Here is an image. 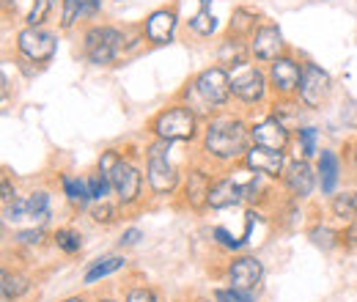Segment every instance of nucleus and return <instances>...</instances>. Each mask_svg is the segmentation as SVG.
I'll list each match as a JSON object with an SVG mask.
<instances>
[{
  "label": "nucleus",
  "instance_id": "23",
  "mask_svg": "<svg viewBox=\"0 0 357 302\" xmlns=\"http://www.w3.org/2000/svg\"><path fill=\"white\" fill-rule=\"evenodd\" d=\"M127 266H130V261H127V256H121V253L93 259L89 266H86V272H83V283H86V286H96V283H102V280H107V278L124 272Z\"/></svg>",
  "mask_w": 357,
  "mask_h": 302
},
{
  "label": "nucleus",
  "instance_id": "41",
  "mask_svg": "<svg viewBox=\"0 0 357 302\" xmlns=\"http://www.w3.org/2000/svg\"><path fill=\"white\" fill-rule=\"evenodd\" d=\"M344 163L349 165V171L357 176V137H352L349 143H347V154H344Z\"/></svg>",
  "mask_w": 357,
  "mask_h": 302
},
{
  "label": "nucleus",
  "instance_id": "25",
  "mask_svg": "<svg viewBox=\"0 0 357 302\" xmlns=\"http://www.w3.org/2000/svg\"><path fill=\"white\" fill-rule=\"evenodd\" d=\"M330 217L341 225H349L357 220V184L355 187H341L335 195L327 198Z\"/></svg>",
  "mask_w": 357,
  "mask_h": 302
},
{
  "label": "nucleus",
  "instance_id": "19",
  "mask_svg": "<svg viewBox=\"0 0 357 302\" xmlns=\"http://www.w3.org/2000/svg\"><path fill=\"white\" fill-rule=\"evenodd\" d=\"M344 157L335 149H321L316 157V173H319V190L321 195H335L344 181Z\"/></svg>",
  "mask_w": 357,
  "mask_h": 302
},
{
  "label": "nucleus",
  "instance_id": "38",
  "mask_svg": "<svg viewBox=\"0 0 357 302\" xmlns=\"http://www.w3.org/2000/svg\"><path fill=\"white\" fill-rule=\"evenodd\" d=\"M218 302H256V292H239V289H231V286H223V289H215L212 292Z\"/></svg>",
  "mask_w": 357,
  "mask_h": 302
},
{
  "label": "nucleus",
  "instance_id": "40",
  "mask_svg": "<svg viewBox=\"0 0 357 302\" xmlns=\"http://www.w3.org/2000/svg\"><path fill=\"white\" fill-rule=\"evenodd\" d=\"M20 195H17V187L11 184V176L8 173H3V179H0V204L3 206H8L11 201H17Z\"/></svg>",
  "mask_w": 357,
  "mask_h": 302
},
{
  "label": "nucleus",
  "instance_id": "46",
  "mask_svg": "<svg viewBox=\"0 0 357 302\" xmlns=\"http://www.w3.org/2000/svg\"><path fill=\"white\" fill-rule=\"evenodd\" d=\"M61 3H63V0H52V6H55V8H61Z\"/></svg>",
  "mask_w": 357,
  "mask_h": 302
},
{
  "label": "nucleus",
  "instance_id": "9",
  "mask_svg": "<svg viewBox=\"0 0 357 302\" xmlns=\"http://www.w3.org/2000/svg\"><path fill=\"white\" fill-rule=\"evenodd\" d=\"M333 93H335V80H333V75H330L324 66H319V63H313V61H305V63H303L300 91H297V102H300L305 110L316 113V110H321V107L330 105Z\"/></svg>",
  "mask_w": 357,
  "mask_h": 302
},
{
  "label": "nucleus",
  "instance_id": "6",
  "mask_svg": "<svg viewBox=\"0 0 357 302\" xmlns=\"http://www.w3.org/2000/svg\"><path fill=\"white\" fill-rule=\"evenodd\" d=\"M110 184H113V195H116L119 206L124 209V215L140 209L146 201V190H149L146 187V168H143V151L124 149V160L110 173Z\"/></svg>",
  "mask_w": 357,
  "mask_h": 302
},
{
  "label": "nucleus",
  "instance_id": "5",
  "mask_svg": "<svg viewBox=\"0 0 357 302\" xmlns=\"http://www.w3.org/2000/svg\"><path fill=\"white\" fill-rule=\"evenodd\" d=\"M231 93H234V105H239L236 110L248 116V110L253 107H267L272 102V88H269L267 66L256 63L253 58L234 66L231 69Z\"/></svg>",
  "mask_w": 357,
  "mask_h": 302
},
{
  "label": "nucleus",
  "instance_id": "35",
  "mask_svg": "<svg viewBox=\"0 0 357 302\" xmlns=\"http://www.w3.org/2000/svg\"><path fill=\"white\" fill-rule=\"evenodd\" d=\"M86 181H89V192H91V201H93V204L107 201V198L113 195V184H110V179H107V176H102L99 171L89 173V176H86Z\"/></svg>",
  "mask_w": 357,
  "mask_h": 302
},
{
  "label": "nucleus",
  "instance_id": "17",
  "mask_svg": "<svg viewBox=\"0 0 357 302\" xmlns=\"http://www.w3.org/2000/svg\"><path fill=\"white\" fill-rule=\"evenodd\" d=\"M289 163H291V154L289 151H275V149H264V146H250L248 154H245V160H242L245 168L267 176L269 181H275V184L283 181Z\"/></svg>",
  "mask_w": 357,
  "mask_h": 302
},
{
  "label": "nucleus",
  "instance_id": "4",
  "mask_svg": "<svg viewBox=\"0 0 357 302\" xmlns=\"http://www.w3.org/2000/svg\"><path fill=\"white\" fill-rule=\"evenodd\" d=\"M204 132V119L198 113H192L184 102H168L165 107H160L149 121H146V135L157 137V140H168V143H184L192 146L201 140Z\"/></svg>",
  "mask_w": 357,
  "mask_h": 302
},
{
  "label": "nucleus",
  "instance_id": "32",
  "mask_svg": "<svg viewBox=\"0 0 357 302\" xmlns=\"http://www.w3.org/2000/svg\"><path fill=\"white\" fill-rule=\"evenodd\" d=\"M187 33L195 36V39H212L218 33V17L212 11H204L198 8L190 20H187Z\"/></svg>",
  "mask_w": 357,
  "mask_h": 302
},
{
  "label": "nucleus",
  "instance_id": "34",
  "mask_svg": "<svg viewBox=\"0 0 357 302\" xmlns=\"http://www.w3.org/2000/svg\"><path fill=\"white\" fill-rule=\"evenodd\" d=\"M212 242H215L218 248L228 250V253H239V250L248 248V242H245L242 236H234L225 225H215V228H212Z\"/></svg>",
  "mask_w": 357,
  "mask_h": 302
},
{
  "label": "nucleus",
  "instance_id": "10",
  "mask_svg": "<svg viewBox=\"0 0 357 302\" xmlns=\"http://www.w3.org/2000/svg\"><path fill=\"white\" fill-rule=\"evenodd\" d=\"M143 168H146V187L151 198H160V201L176 198L184 179L181 165H176L171 157H143Z\"/></svg>",
  "mask_w": 357,
  "mask_h": 302
},
{
  "label": "nucleus",
  "instance_id": "7",
  "mask_svg": "<svg viewBox=\"0 0 357 302\" xmlns=\"http://www.w3.org/2000/svg\"><path fill=\"white\" fill-rule=\"evenodd\" d=\"M218 173H220L218 168H212V165H206V163H201V160L195 157V160L184 168L181 190H178V195H176L178 206L187 209V212H195V215L206 212V209H209V190H212Z\"/></svg>",
  "mask_w": 357,
  "mask_h": 302
},
{
  "label": "nucleus",
  "instance_id": "28",
  "mask_svg": "<svg viewBox=\"0 0 357 302\" xmlns=\"http://www.w3.org/2000/svg\"><path fill=\"white\" fill-rule=\"evenodd\" d=\"M319 127L313 124H300L294 130V149H291V157H303V160H316L319 157Z\"/></svg>",
  "mask_w": 357,
  "mask_h": 302
},
{
  "label": "nucleus",
  "instance_id": "21",
  "mask_svg": "<svg viewBox=\"0 0 357 302\" xmlns=\"http://www.w3.org/2000/svg\"><path fill=\"white\" fill-rule=\"evenodd\" d=\"M305 236L311 239L313 248H319L321 253H333L338 248H344V228L327 222V220H313L305 231Z\"/></svg>",
  "mask_w": 357,
  "mask_h": 302
},
{
  "label": "nucleus",
  "instance_id": "3",
  "mask_svg": "<svg viewBox=\"0 0 357 302\" xmlns=\"http://www.w3.org/2000/svg\"><path fill=\"white\" fill-rule=\"evenodd\" d=\"M178 102H184L192 113H198L204 121H209L212 116H218L220 110H234V93H231V69H225L220 63L204 66L201 72H195L184 86L176 91Z\"/></svg>",
  "mask_w": 357,
  "mask_h": 302
},
{
  "label": "nucleus",
  "instance_id": "44",
  "mask_svg": "<svg viewBox=\"0 0 357 302\" xmlns=\"http://www.w3.org/2000/svg\"><path fill=\"white\" fill-rule=\"evenodd\" d=\"M192 302H218V297H215V294H209V297H195Z\"/></svg>",
  "mask_w": 357,
  "mask_h": 302
},
{
  "label": "nucleus",
  "instance_id": "45",
  "mask_svg": "<svg viewBox=\"0 0 357 302\" xmlns=\"http://www.w3.org/2000/svg\"><path fill=\"white\" fill-rule=\"evenodd\" d=\"M91 302H124V300H116V297H96V300Z\"/></svg>",
  "mask_w": 357,
  "mask_h": 302
},
{
  "label": "nucleus",
  "instance_id": "30",
  "mask_svg": "<svg viewBox=\"0 0 357 302\" xmlns=\"http://www.w3.org/2000/svg\"><path fill=\"white\" fill-rule=\"evenodd\" d=\"M50 239H52V245H55L63 256H77V253L83 250V234H80L77 228H72V225L55 228Z\"/></svg>",
  "mask_w": 357,
  "mask_h": 302
},
{
  "label": "nucleus",
  "instance_id": "13",
  "mask_svg": "<svg viewBox=\"0 0 357 302\" xmlns=\"http://www.w3.org/2000/svg\"><path fill=\"white\" fill-rule=\"evenodd\" d=\"M178 25H181V17H178L176 6H157L140 22L149 47H168V44H174Z\"/></svg>",
  "mask_w": 357,
  "mask_h": 302
},
{
  "label": "nucleus",
  "instance_id": "14",
  "mask_svg": "<svg viewBox=\"0 0 357 302\" xmlns=\"http://www.w3.org/2000/svg\"><path fill=\"white\" fill-rule=\"evenodd\" d=\"M303 63L294 52L272 61L267 66V77H269V88H272V96L278 99H294L297 91H300V80H303Z\"/></svg>",
  "mask_w": 357,
  "mask_h": 302
},
{
  "label": "nucleus",
  "instance_id": "39",
  "mask_svg": "<svg viewBox=\"0 0 357 302\" xmlns=\"http://www.w3.org/2000/svg\"><path fill=\"white\" fill-rule=\"evenodd\" d=\"M140 239H143V231H140L137 225H130V228H124V231H121V236H119V250H130V248H137V245H140Z\"/></svg>",
  "mask_w": 357,
  "mask_h": 302
},
{
  "label": "nucleus",
  "instance_id": "29",
  "mask_svg": "<svg viewBox=\"0 0 357 302\" xmlns=\"http://www.w3.org/2000/svg\"><path fill=\"white\" fill-rule=\"evenodd\" d=\"M267 110L275 116V119H280L283 124H289L291 130H297V127H300L297 121H300V116H303L305 107L297 102V96H294V99H278V96H272V102L267 105Z\"/></svg>",
  "mask_w": 357,
  "mask_h": 302
},
{
  "label": "nucleus",
  "instance_id": "16",
  "mask_svg": "<svg viewBox=\"0 0 357 302\" xmlns=\"http://www.w3.org/2000/svg\"><path fill=\"white\" fill-rule=\"evenodd\" d=\"M225 283L231 289H239V292H256L264 280V264L259 256H250V253H239L225 264L223 269Z\"/></svg>",
  "mask_w": 357,
  "mask_h": 302
},
{
  "label": "nucleus",
  "instance_id": "20",
  "mask_svg": "<svg viewBox=\"0 0 357 302\" xmlns=\"http://www.w3.org/2000/svg\"><path fill=\"white\" fill-rule=\"evenodd\" d=\"M242 190L236 184V179L228 171H220L212 190H209V209L212 212H223V209H234V206H242Z\"/></svg>",
  "mask_w": 357,
  "mask_h": 302
},
{
  "label": "nucleus",
  "instance_id": "2",
  "mask_svg": "<svg viewBox=\"0 0 357 302\" xmlns=\"http://www.w3.org/2000/svg\"><path fill=\"white\" fill-rule=\"evenodd\" d=\"M140 44H146L140 25L121 28V25H110V22H91L83 28L80 52L91 66L105 69V66H116V61L132 55Z\"/></svg>",
  "mask_w": 357,
  "mask_h": 302
},
{
  "label": "nucleus",
  "instance_id": "36",
  "mask_svg": "<svg viewBox=\"0 0 357 302\" xmlns=\"http://www.w3.org/2000/svg\"><path fill=\"white\" fill-rule=\"evenodd\" d=\"M124 302H160L157 292L149 283H130L124 289Z\"/></svg>",
  "mask_w": 357,
  "mask_h": 302
},
{
  "label": "nucleus",
  "instance_id": "1",
  "mask_svg": "<svg viewBox=\"0 0 357 302\" xmlns=\"http://www.w3.org/2000/svg\"><path fill=\"white\" fill-rule=\"evenodd\" d=\"M198 146V160L225 171L236 163L245 160L248 149L253 146L250 140V119L239 110H220L218 116H212L209 121H204V132Z\"/></svg>",
  "mask_w": 357,
  "mask_h": 302
},
{
  "label": "nucleus",
  "instance_id": "48",
  "mask_svg": "<svg viewBox=\"0 0 357 302\" xmlns=\"http://www.w3.org/2000/svg\"><path fill=\"white\" fill-rule=\"evenodd\" d=\"M355 222H357V220H355Z\"/></svg>",
  "mask_w": 357,
  "mask_h": 302
},
{
  "label": "nucleus",
  "instance_id": "42",
  "mask_svg": "<svg viewBox=\"0 0 357 302\" xmlns=\"http://www.w3.org/2000/svg\"><path fill=\"white\" fill-rule=\"evenodd\" d=\"M58 302H91L86 294H69V297H63V300H58Z\"/></svg>",
  "mask_w": 357,
  "mask_h": 302
},
{
  "label": "nucleus",
  "instance_id": "11",
  "mask_svg": "<svg viewBox=\"0 0 357 302\" xmlns=\"http://www.w3.org/2000/svg\"><path fill=\"white\" fill-rule=\"evenodd\" d=\"M250 140L253 146H264L275 151H289L294 149V130L289 124H283L280 119H275L269 110H264L259 119H250Z\"/></svg>",
  "mask_w": 357,
  "mask_h": 302
},
{
  "label": "nucleus",
  "instance_id": "27",
  "mask_svg": "<svg viewBox=\"0 0 357 302\" xmlns=\"http://www.w3.org/2000/svg\"><path fill=\"white\" fill-rule=\"evenodd\" d=\"M33 289V278L22 269H3V280H0V294L3 302H20L28 292Z\"/></svg>",
  "mask_w": 357,
  "mask_h": 302
},
{
  "label": "nucleus",
  "instance_id": "8",
  "mask_svg": "<svg viewBox=\"0 0 357 302\" xmlns=\"http://www.w3.org/2000/svg\"><path fill=\"white\" fill-rule=\"evenodd\" d=\"M14 50H17L20 61L42 69L58 52V33L45 25H22L14 33Z\"/></svg>",
  "mask_w": 357,
  "mask_h": 302
},
{
  "label": "nucleus",
  "instance_id": "33",
  "mask_svg": "<svg viewBox=\"0 0 357 302\" xmlns=\"http://www.w3.org/2000/svg\"><path fill=\"white\" fill-rule=\"evenodd\" d=\"M47 236H52V234H47L45 225H28V228H17L11 239H14V245H17V248L36 250V248H42V245H45Z\"/></svg>",
  "mask_w": 357,
  "mask_h": 302
},
{
  "label": "nucleus",
  "instance_id": "31",
  "mask_svg": "<svg viewBox=\"0 0 357 302\" xmlns=\"http://www.w3.org/2000/svg\"><path fill=\"white\" fill-rule=\"evenodd\" d=\"M86 215L91 217V222L93 225H102V228H110V225H116L121 215H124V209L119 206V201H99V204H91L89 212Z\"/></svg>",
  "mask_w": 357,
  "mask_h": 302
},
{
  "label": "nucleus",
  "instance_id": "15",
  "mask_svg": "<svg viewBox=\"0 0 357 302\" xmlns=\"http://www.w3.org/2000/svg\"><path fill=\"white\" fill-rule=\"evenodd\" d=\"M248 47H250V58H253L256 63H264V66H269L272 61H278V58H283V55L291 52L286 36H283V31H280L275 22H267V20H264V22L256 28V33L248 39Z\"/></svg>",
  "mask_w": 357,
  "mask_h": 302
},
{
  "label": "nucleus",
  "instance_id": "24",
  "mask_svg": "<svg viewBox=\"0 0 357 302\" xmlns=\"http://www.w3.org/2000/svg\"><path fill=\"white\" fill-rule=\"evenodd\" d=\"M261 22H264V17H261L256 8H250V6H236V8L231 11V20H228V25H225V33L248 42V39L256 33V28H259Z\"/></svg>",
  "mask_w": 357,
  "mask_h": 302
},
{
  "label": "nucleus",
  "instance_id": "43",
  "mask_svg": "<svg viewBox=\"0 0 357 302\" xmlns=\"http://www.w3.org/2000/svg\"><path fill=\"white\" fill-rule=\"evenodd\" d=\"M212 6H215V0H198V8H204V11H212Z\"/></svg>",
  "mask_w": 357,
  "mask_h": 302
},
{
  "label": "nucleus",
  "instance_id": "26",
  "mask_svg": "<svg viewBox=\"0 0 357 302\" xmlns=\"http://www.w3.org/2000/svg\"><path fill=\"white\" fill-rule=\"evenodd\" d=\"M245 61H250V47H248V42L225 33L223 39L218 42V47H215V63H220L225 69H234V66H239Z\"/></svg>",
  "mask_w": 357,
  "mask_h": 302
},
{
  "label": "nucleus",
  "instance_id": "22",
  "mask_svg": "<svg viewBox=\"0 0 357 302\" xmlns=\"http://www.w3.org/2000/svg\"><path fill=\"white\" fill-rule=\"evenodd\" d=\"M58 184H61V192L66 198V204L75 209V212H89V206L93 204L89 192V181L83 176H72V173H58Z\"/></svg>",
  "mask_w": 357,
  "mask_h": 302
},
{
  "label": "nucleus",
  "instance_id": "12",
  "mask_svg": "<svg viewBox=\"0 0 357 302\" xmlns=\"http://www.w3.org/2000/svg\"><path fill=\"white\" fill-rule=\"evenodd\" d=\"M319 187V173H316V163L313 160H303V157H291L286 176L280 181V190L286 192L289 201H311V195Z\"/></svg>",
  "mask_w": 357,
  "mask_h": 302
},
{
  "label": "nucleus",
  "instance_id": "47",
  "mask_svg": "<svg viewBox=\"0 0 357 302\" xmlns=\"http://www.w3.org/2000/svg\"><path fill=\"white\" fill-rule=\"evenodd\" d=\"M113 3H127V0H113Z\"/></svg>",
  "mask_w": 357,
  "mask_h": 302
},
{
  "label": "nucleus",
  "instance_id": "37",
  "mask_svg": "<svg viewBox=\"0 0 357 302\" xmlns=\"http://www.w3.org/2000/svg\"><path fill=\"white\" fill-rule=\"evenodd\" d=\"M121 160H124V151H121V149H105V151L99 154V160H96V171L110 179V173L116 171V165H119Z\"/></svg>",
  "mask_w": 357,
  "mask_h": 302
},
{
  "label": "nucleus",
  "instance_id": "18",
  "mask_svg": "<svg viewBox=\"0 0 357 302\" xmlns=\"http://www.w3.org/2000/svg\"><path fill=\"white\" fill-rule=\"evenodd\" d=\"M102 0H63L61 3V17H58V28L63 33L77 31L91 25L99 14H102Z\"/></svg>",
  "mask_w": 357,
  "mask_h": 302
}]
</instances>
